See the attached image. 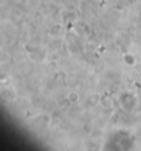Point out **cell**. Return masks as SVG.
I'll use <instances>...</instances> for the list:
<instances>
[{
	"label": "cell",
	"instance_id": "obj_1",
	"mask_svg": "<svg viewBox=\"0 0 141 151\" xmlns=\"http://www.w3.org/2000/svg\"><path fill=\"white\" fill-rule=\"evenodd\" d=\"M77 97H78L77 93H69V94H68V100L70 99V100H72V102L74 103V102H77V100H78V98H77Z\"/></svg>",
	"mask_w": 141,
	"mask_h": 151
}]
</instances>
